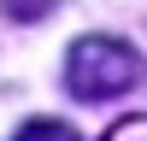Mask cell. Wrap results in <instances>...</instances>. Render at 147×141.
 <instances>
[{"instance_id":"6da1fadb","label":"cell","mask_w":147,"mask_h":141,"mask_svg":"<svg viewBox=\"0 0 147 141\" xmlns=\"http://www.w3.org/2000/svg\"><path fill=\"white\" fill-rule=\"evenodd\" d=\"M147 82V59L118 35H82L77 47L65 53V88L71 100H118V94L141 88Z\"/></svg>"},{"instance_id":"7a4b0ae2","label":"cell","mask_w":147,"mask_h":141,"mask_svg":"<svg viewBox=\"0 0 147 141\" xmlns=\"http://www.w3.org/2000/svg\"><path fill=\"white\" fill-rule=\"evenodd\" d=\"M12 141H82L71 124H59V117H35V124H24Z\"/></svg>"},{"instance_id":"3957f363","label":"cell","mask_w":147,"mask_h":141,"mask_svg":"<svg viewBox=\"0 0 147 141\" xmlns=\"http://www.w3.org/2000/svg\"><path fill=\"white\" fill-rule=\"evenodd\" d=\"M100 141H147V112H129V117H118V124L106 129Z\"/></svg>"}]
</instances>
